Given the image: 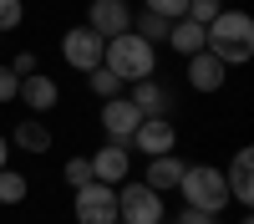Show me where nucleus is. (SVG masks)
Returning <instances> with one entry per match:
<instances>
[{"label": "nucleus", "instance_id": "nucleus-1", "mask_svg": "<svg viewBox=\"0 0 254 224\" xmlns=\"http://www.w3.org/2000/svg\"><path fill=\"white\" fill-rule=\"evenodd\" d=\"M203 31H208V51H214L224 67H244L254 56V20L244 10H219Z\"/></svg>", "mask_w": 254, "mask_h": 224}, {"label": "nucleus", "instance_id": "nucleus-2", "mask_svg": "<svg viewBox=\"0 0 254 224\" xmlns=\"http://www.w3.org/2000/svg\"><path fill=\"white\" fill-rule=\"evenodd\" d=\"M178 189H183V204L193 214H219L224 204H229L224 168H214V163H188L183 178H178Z\"/></svg>", "mask_w": 254, "mask_h": 224}, {"label": "nucleus", "instance_id": "nucleus-3", "mask_svg": "<svg viewBox=\"0 0 254 224\" xmlns=\"http://www.w3.org/2000/svg\"><path fill=\"white\" fill-rule=\"evenodd\" d=\"M102 67H107L117 81H147L153 76V67H158V56H153V46H147L142 36H117V41H107L102 46Z\"/></svg>", "mask_w": 254, "mask_h": 224}, {"label": "nucleus", "instance_id": "nucleus-4", "mask_svg": "<svg viewBox=\"0 0 254 224\" xmlns=\"http://www.w3.org/2000/svg\"><path fill=\"white\" fill-rule=\"evenodd\" d=\"M163 194H153L147 183H117V224H163Z\"/></svg>", "mask_w": 254, "mask_h": 224}, {"label": "nucleus", "instance_id": "nucleus-5", "mask_svg": "<svg viewBox=\"0 0 254 224\" xmlns=\"http://www.w3.org/2000/svg\"><path fill=\"white\" fill-rule=\"evenodd\" d=\"M71 214H76V224H117V189H107V183H81Z\"/></svg>", "mask_w": 254, "mask_h": 224}, {"label": "nucleus", "instance_id": "nucleus-6", "mask_svg": "<svg viewBox=\"0 0 254 224\" xmlns=\"http://www.w3.org/2000/svg\"><path fill=\"white\" fill-rule=\"evenodd\" d=\"M87 31L102 36V41H117L132 31V10H127V0H92L87 5Z\"/></svg>", "mask_w": 254, "mask_h": 224}, {"label": "nucleus", "instance_id": "nucleus-7", "mask_svg": "<svg viewBox=\"0 0 254 224\" xmlns=\"http://www.w3.org/2000/svg\"><path fill=\"white\" fill-rule=\"evenodd\" d=\"M102 46H107V41L92 36L87 26H71L61 36V56H66V67H76V72H97L102 67Z\"/></svg>", "mask_w": 254, "mask_h": 224}, {"label": "nucleus", "instance_id": "nucleus-8", "mask_svg": "<svg viewBox=\"0 0 254 224\" xmlns=\"http://www.w3.org/2000/svg\"><path fill=\"white\" fill-rule=\"evenodd\" d=\"M173 143H178V133H173L168 117H142L127 148H137L142 158H163V153H173Z\"/></svg>", "mask_w": 254, "mask_h": 224}, {"label": "nucleus", "instance_id": "nucleus-9", "mask_svg": "<svg viewBox=\"0 0 254 224\" xmlns=\"http://www.w3.org/2000/svg\"><path fill=\"white\" fill-rule=\"evenodd\" d=\"M137 107H132V102H127V97H107V102H102V133H107L112 143H122V148H127V143H132V133H137Z\"/></svg>", "mask_w": 254, "mask_h": 224}, {"label": "nucleus", "instance_id": "nucleus-10", "mask_svg": "<svg viewBox=\"0 0 254 224\" xmlns=\"http://www.w3.org/2000/svg\"><path fill=\"white\" fill-rule=\"evenodd\" d=\"M87 163H92V183H107V189H117V183L127 178V168H132V158H127L122 143H102Z\"/></svg>", "mask_w": 254, "mask_h": 224}, {"label": "nucleus", "instance_id": "nucleus-11", "mask_svg": "<svg viewBox=\"0 0 254 224\" xmlns=\"http://www.w3.org/2000/svg\"><path fill=\"white\" fill-rule=\"evenodd\" d=\"M224 76H229V67H224L214 51L188 56V87H193V92H219V87H224Z\"/></svg>", "mask_w": 254, "mask_h": 224}, {"label": "nucleus", "instance_id": "nucleus-12", "mask_svg": "<svg viewBox=\"0 0 254 224\" xmlns=\"http://www.w3.org/2000/svg\"><path fill=\"white\" fill-rule=\"evenodd\" d=\"M224 183H229V199H234V204H244V209L254 204V153H249V148L234 153V163H229Z\"/></svg>", "mask_w": 254, "mask_h": 224}, {"label": "nucleus", "instance_id": "nucleus-13", "mask_svg": "<svg viewBox=\"0 0 254 224\" xmlns=\"http://www.w3.org/2000/svg\"><path fill=\"white\" fill-rule=\"evenodd\" d=\"M15 97L20 102H26V107L31 112H51L56 107V102H61V87H56V81L51 76H41V72H31L26 81H20V87H15Z\"/></svg>", "mask_w": 254, "mask_h": 224}, {"label": "nucleus", "instance_id": "nucleus-14", "mask_svg": "<svg viewBox=\"0 0 254 224\" xmlns=\"http://www.w3.org/2000/svg\"><path fill=\"white\" fill-rule=\"evenodd\" d=\"M127 102L137 107V117H163L168 102H173V92H168L158 76H147V81H132V97H127Z\"/></svg>", "mask_w": 254, "mask_h": 224}, {"label": "nucleus", "instance_id": "nucleus-15", "mask_svg": "<svg viewBox=\"0 0 254 224\" xmlns=\"http://www.w3.org/2000/svg\"><path fill=\"white\" fill-rule=\"evenodd\" d=\"M183 168H188V163L178 158V153H163V158H147V189H153V194H168V189H178V178H183Z\"/></svg>", "mask_w": 254, "mask_h": 224}, {"label": "nucleus", "instance_id": "nucleus-16", "mask_svg": "<svg viewBox=\"0 0 254 224\" xmlns=\"http://www.w3.org/2000/svg\"><path fill=\"white\" fill-rule=\"evenodd\" d=\"M10 143H15L20 153H51V128L36 122V117H20L15 133H10Z\"/></svg>", "mask_w": 254, "mask_h": 224}, {"label": "nucleus", "instance_id": "nucleus-17", "mask_svg": "<svg viewBox=\"0 0 254 224\" xmlns=\"http://www.w3.org/2000/svg\"><path fill=\"white\" fill-rule=\"evenodd\" d=\"M168 41H173L178 56H198V51H208V31L193 26V20H173V26H168Z\"/></svg>", "mask_w": 254, "mask_h": 224}, {"label": "nucleus", "instance_id": "nucleus-18", "mask_svg": "<svg viewBox=\"0 0 254 224\" xmlns=\"http://www.w3.org/2000/svg\"><path fill=\"white\" fill-rule=\"evenodd\" d=\"M31 194V178L15 173V168H0V204H26Z\"/></svg>", "mask_w": 254, "mask_h": 224}, {"label": "nucleus", "instance_id": "nucleus-19", "mask_svg": "<svg viewBox=\"0 0 254 224\" xmlns=\"http://www.w3.org/2000/svg\"><path fill=\"white\" fill-rule=\"evenodd\" d=\"M132 36H142L147 46H158V41H168V20H158V15H132Z\"/></svg>", "mask_w": 254, "mask_h": 224}, {"label": "nucleus", "instance_id": "nucleus-20", "mask_svg": "<svg viewBox=\"0 0 254 224\" xmlns=\"http://www.w3.org/2000/svg\"><path fill=\"white\" fill-rule=\"evenodd\" d=\"M87 81H92V92L102 97V102H107V97H122V81L107 72V67H97V72H87Z\"/></svg>", "mask_w": 254, "mask_h": 224}, {"label": "nucleus", "instance_id": "nucleus-21", "mask_svg": "<svg viewBox=\"0 0 254 224\" xmlns=\"http://www.w3.org/2000/svg\"><path fill=\"white\" fill-rule=\"evenodd\" d=\"M142 5H147V15H158V20H168V26H173V20H183L188 0H142Z\"/></svg>", "mask_w": 254, "mask_h": 224}, {"label": "nucleus", "instance_id": "nucleus-22", "mask_svg": "<svg viewBox=\"0 0 254 224\" xmlns=\"http://www.w3.org/2000/svg\"><path fill=\"white\" fill-rule=\"evenodd\" d=\"M224 10V0H188V10H183V20H193V26H208Z\"/></svg>", "mask_w": 254, "mask_h": 224}, {"label": "nucleus", "instance_id": "nucleus-23", "mask_svg": "<svg viewBox=\"0 0 254 224\" xmlns=\"http://www.w3.org/2000/svg\"><path fill=\"white\" fill-rule=\"evenodd\" d=\"M61 178H66L71 189H81V183H92V163H87V158H66V168H61Z\"/></svg>", "mask_w": 254, "mask_h": 224}, {"label": "nucleus", "instance_id": "nucleus-24", "mask_svg": "<svg viewBox=\"0 0 254 224\" xmlns=\"http://www.w3.org/2000/svg\"><path fill=\"white\" fill-rule=\"evenodd\" d=\"M26 20V0H0V31H15Z\"/></svg>", "mask_w": 254, "mask_h": 224}, {"label": "nucleus", "instance_id": "nucleus-25", "mask_svg": "<svg viewBox=\"0 0 254 224\" xmlns=\"http://www.w3.org/2000/svg\"><path fill=\"white\" fill-rule=\"evenodd\" d=\"M5 67H10V76H15V81H26V76L36 72V51H15Z\"/></svg>", "mask_w": 254, "mask_h": 224}, {"label": "nucleus", "instance_id": "nucleus-26", "mask_svg": "<svg viewBox=\"0 0 254 224\" xmlns=\"http://www.w3.org/2000/svg\"><path fill=\"white\" fill-rule=\"evenodd\" d=\"M15 87L20 81L10 76V67H0V102H15Z\"/></svg>", "mask_w": 254, "mask_h": 224}, {"label": "nucleus", "instance_id": "nucleus-27", "mask_svg": "<svg viewBox=\"0 0 254 224\" xmlns=\"http://www.w3.org/2000/svg\"><path fill=\"white\" fill-rule=\"evenodd\" d=\"M5 163H10V138L0 133V168H5Z\"/></svg>", "mask_w": 254, "mask_h": 224}, {"label": "nucleus", "instance_id": "nucleus-28", "mask_svg": "<svg viewBox=\"0 0 254 224\" xmlns=\"http://www.w3.org/2000/svg\"><path fill=\"white\" fill-rule=\"evenodd\" d=\"M193 224H219V219L214 214H193Z\"/></svg>", "mask_w": 254, "mask_h": 224}, {"label": "nucleus", "instance_id": "nucleus-29", "mask_svg": "<svg viewBox=\"0 0 254 224\" xmlns=\"http://www.w3.org/2000/svg\"><path fill=\"white\" fill-rule=\"evenodd\" d=\"M239 224H254V219H249V214H244V219H239Z\"/></svg>", "mask_w": 254, "mask_h": 224}]
</instances>
